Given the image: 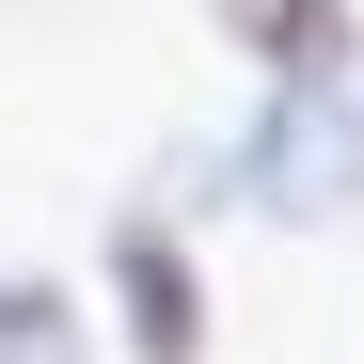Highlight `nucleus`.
Segmentation results:
<instances>
[]
</instances>
